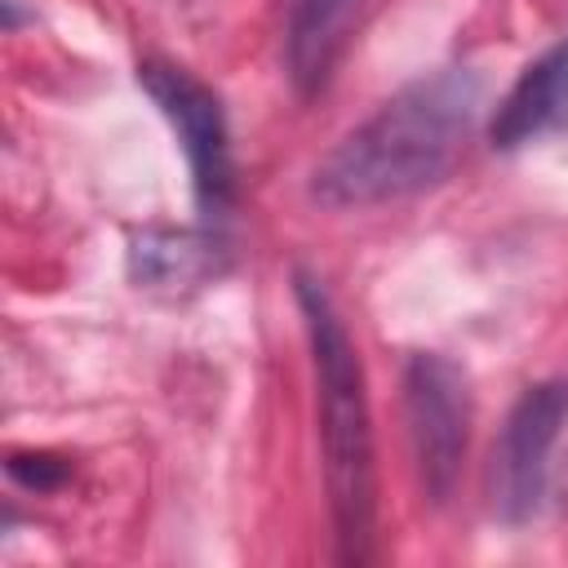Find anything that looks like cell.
I'll list each match as a JSON object with an SVG mask.
<instances>
[{"instance_id":"52a82bcc","label":"cell","mask_w":568,"mask_h":568,"mask_svg":"<svg viewBox=\"0 0 568 568\" xmlns=\"http://www.w3.org/2000/svg\"><path fill=\"white\" fill-rule=\"evenodd\" d=\"M222 271H226V244L209 231L151 226L129 240V275L138 280V288H155V293L200 288Z\"/></svg>"},{"instance_id":"9c48e42d","label":"cell","mask_w":568,"mask_h":568,"mask_svg":"<svg viewBox=\"0 0 568 568\" xmlns=\"http://www.w3.org/2000/svg\"><path fill=\"white\" fill-rule=\"evenodd\" d=\"M4 470H9L13 484H22L31 493H53L67 479V462L53 457V453H9Z\"/></svg>"},{"instance_id":"5b68a950","label":"cell","mask_w":568,"mask_h":568,"mask_svg":"<svg viewBox=\"0 0 568 568\" xmlns=\"http://www.w3.org/2000/svg\"><path fill=\"white\" fill-rule=\"evenodd\" d=\"M138 84L160 106V115L173 124V133L186 151L200 213L222 217L231 209V195H235V164H231V133H226V115H222L217 93L209 84H200L186 67L160 62V58L138 67Z\"/></svg>"},{"instance_id":"6da1fadb","label":"cell","mask_w":568,"mask_h":568,"mask_svg":"<svg viewBox=\"0 0 568 568\" xmlns=\"http://www.w3.org/2000/svg\"><path fill=\"white\" fill-rule=\"evenodd\" d=\"M479 98V75L466 67H444L404 84L315 164L311 200L342 213L439 186L462 160Z\"/></svg>"},{"instance_id":"277c9868","label":"cell","mask_w":568,"mask_h":568,"mask_svg":"<svg viewBox=\"0 0 568 568\" xmlns=\"http://www.w3.org/2000/svg\"><path fill=\"white\" fill-rule=\"evenodd\" d=\"M564 426H568V377H546L510 404L488 453V506L501 524H528L541 510L550 448L559 444Z\"/></svg>"},{"instance_id":"7a4b0ae2","label":"cell","mask_w":568,"mask_h":568,"mask_svg":"<svg viewBox=\"0 0 568 568\" xmlns=\"http://www.w3.org/2000/svg\"><path fill=\"white\" fill-rule=\"evenodd\" d=\"M293 293L311 337L324 488H328V510L337 528V559L364 564L373 555V519H377V466H373V417H368L364 364L328 288L315 275L297 271Z\"/></svg>"},{"instance_id":"3957f363","label":"cell","mask_w":568,"mask_h":568,"mask_svg":"<svg viewBox=\"0 0 568 568\" xmlns=\"http://www.w3.org/2000/svg\"><path fill=\"white\" fill-rule=\"evenodd\" d=\"M404 422L422 493L444 506L457 488L470 444V377L448 355L422 351L404 368Z\"/></svg>"},{"instance_id":"8992f818","label":"cell","mask_w":568,"mask_h":568,"mask_svg":"<svg viewBox=\"0 0 568 568\" xmlns=\"http://www.w3.org/2000/svg\"><path fill=\"white\" fill-rule=\"evenodd\" d=\"M559 129H568V40L519 71V80L493 111L488 138L497 151H519Z\"/></svg>"},{"instance_id":"ba28073f","label":"cell","mask_w":568,"mask_h":568,"mask_svg":"<svg viewBox=\"0 0 568 568\" xmlns=\"http://www.w3.org/2000/svg\"><path fill=\"white\" fill-rule=\"evenodd\" d=\"M355 9L359 0H293L284 58H288V80L297 84V93H315L328 80L333 62L346 49Z\"/></svg>"}]
</instances>
